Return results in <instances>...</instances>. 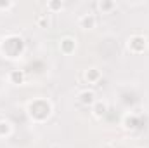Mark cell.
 <instances>
[{"label": "cell", "instance_id": "30bf717a", "mask_svg": "<svg viewBox=\"0 0 149 148\" xmlns=\"http://www.w3.org/2000/svg\"><path fill=\"white\" fill-rule=\"evenodd\" d=\"M49 9H52V11L63 9V2H52V4H49Z\"/></svg>", "mask_w": 149, "mask_h": 148}, {"label": "cell", "instance_id": "7c38bea8", "mask_svg": "<svg viewBox=\"0 0 149 148\" xmlns=\"http://www.w3.org/2000/svg\"><path fill=\"white\" fill-rule=\"evenodd\" d=\"M12 5H14V4H10V2H5V4L0 2V7H2V9H9V7H12Z\"/></svg>", "mask_w": 149, "mask_h": 148}, {"label": "cell", "instance_id": "6da1fadb", "mask_svg": "<svg viewBox=\"0 0 149 148\" xmlns=\"http://www.w3.org/2000/svg\"><path fill=\"white\" fill-rule=\"evenodd\" d=\"M146 45H148V40L142 35H134V37L128 38V51L130 52L139 54V52H142L146 49Z\"/></svg>", "mask_w": 149, "mask_h": 148}, {"label": "cell", "instance_id": "ba28073f", "mask_svg": "<svg viewBox=\"0 0 149 148\" xmlns=\"http://www.w3.org/2000/svg\"><path fill=\"white\" fill-rule=\"evenodd\" d=\"M10 131H12L10 122H7V120H0V136H7V134H10Z\"/></svg>", "mask_w": 149, "mask_h": 148}, {"label": "cell", "instance_id": "8fae6325", "mask_svg": "<svg viewBox=\"0 0 149 148\" xmlns=\"http://www.w3.org/2000/svg\"><path fill=\"white\" fill-rule=\"evenodd\" d=\"M38 25H40V26H43V28H47V26H49V19L40 16V18H38Z\"/></svg>", "mask_w": 149, "mask_h": 148}, {"label": "cell", "instance_id": "277c9868", "mask_svg": "<svg viewBox=\"0 0 149 148\" xmlns=\"http://www.w3.org/2000/svg\"><path fill=\"white\" fill-rule=\"evenodd\" d=\"M74 47H76V44H74V40L71 37H64L61 40V51L64 54H71L74 51Z\"/></svg>", "mask_w": 149, "mask_h": 148}, {"label": "cell", "instance_id": "9c48e42d", "mask_svg": "<svg viewBox=\"0 0 149 148\" xmlns=\"http://www.w3.org/2000/svg\"><path fill=\"white\" fill-rule=\"evenodd\" d=\"M99 7H101V11H108V9H113L114 7V4L113 2H101Z\"/></svg>", "mask_w": 149, "mask_h": 148}, {"label": "cell", "instance_id": "5b68a950", "mask_svg": "<svg viewBox=\"0 0 149 148\" xmlns=\"http://www.w3.org/2000/svg\"><path fill=\"white\" fill-rule=\"evenodd\" d=\"M92 111H94V115H95L97 118H101V117H104V115L108 113V105L102 103V101H95V103L92 105Z\"/></svg>", "mask_w": 149, "mask_h": 148}, {"label": "cell", "instance_id": "7a4b0ae2", "mask_svg": "<svg viewBox=\"0 0 149 148\" xmlns=\"http://www.w3.org/2000/svg\"><path fill=\"white\" fill-rule=\"evenodd\" d=\"M78 101H80L81 105H85V106H92V105L95 103V94H94V91H81V92L78 94Z\"/></svg>", "mask_w": 149, "mask_h": 148}, {"label": "cell", "instance_id": "8992f818", "mask_svg": "<svg viewBox=\"0 0 149 148\" xmlns=\"http://www.w3.org/2000/svg\"><path fill=\"white\" fill-rule=\"evenodd\" d=\"M85 77H87V80H88V82H99L101 73H99V70H97V68H90V70L85 73Z\"/></svg>", "mask_w": 149, "mask_h": 148}, {"label": "cell", "instance_id": "3957f363", "mask_svg": "<svg viewBox=\"0 0 149 148\" xmlns=\"http://www.w3.org/2000/svg\"><path fill=\"white\" fill-rule=\"evenodd\" d=\"M94 26H95V18H94V14H83V16L80 18V28L90 30V28H94Z\"/></svg>", "mask_w": 149, "mask_h": 148}, {"label": "cell", "instance_id": "52a82bcc", "mask_svg": "<svg viewBox=\"0 0 149 148\" xmlns=\"http://www.w3.org/2000/svg\"><path fill=\"white\" fill-rule=\"evenodd\" d=\"M10 80L14 82V84H23V80H24V73L23 72H19V70H14V72H10Z\"/></svg>", "mask_w": 149, "mask_h": 148}]
</instances>
